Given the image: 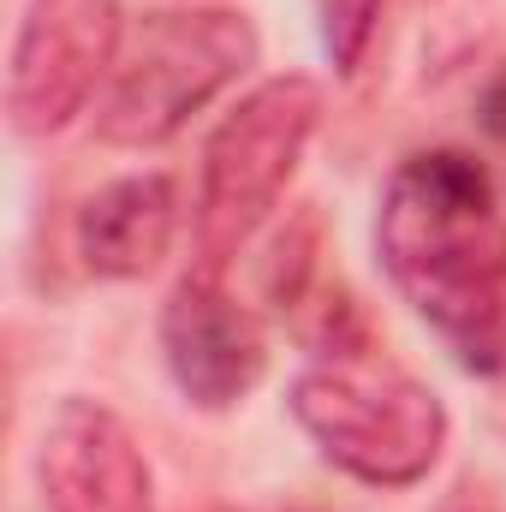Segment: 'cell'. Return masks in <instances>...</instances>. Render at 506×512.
I'll return each mask as SVG.
<instances>
[{"mask_svg": "<svg viewBox=\"0 0 506 512\" xmlns=\"http://www.w3.org/2000/svg\"><path fill=\"white\" fill-rule=\"evenodd\" d=\"M376 251L399 298L441 334L459 370H506V221L477 155H411L381 191Z\"/></svg>", "mask_w": 506, "mask_h": 512, "instance_id": "1", "label": "cell"}, {"mask_svg": "<svg viewBox=\"0 0 506 512\" xmlns=\"http://www.w3.org/2000/svg\"><path fill=\"white\" fill-rule=\"evenodd\" d=\"M286 405L298 429L316 441V453L370 489L423 483L447 447V405L435 399V387L370 364L364 352L310 364L292 382Z\"/></svg>", "mask_w": 506, "mask_h": 512, "instance_id": "2", "label": "cell"}, {"mask_svg": "<svg viewBox=\"0 0 506 512\" xmlns=\"http://www.w3.org/2000/svg\"><path fill=\"white\" fill-rule=\"evenodd\" d=\"M251 66L256 24L245 12L233 6L149 12L96 108V137L114 149H161Z\"/></svg>", "mask_w": 506, "mask_h": 512, "instance_id": "3", "label": "cell"}, {"mask_svg": "<svg viewBox=\"0 0 506 512\" xmlns=\"http://www.w3.org/2000/svg\"><path fill=\"white\" fill-rule=\"evenodd\" d=\"M322 126V84L304 72L262 78L203 143L197 179V268H227L280 209L310 137Z\"/></svg>", "mask_w": 506, "mask_h": 512, "instance_id": "4", "label": "cell"}, {"mask_svg": "<svg viewBox=\"0 0 506 512\" xmlns=\"http://www.w3.org/2000/svg\"><path fill=\"white\" fill-rule=\"evenodd\" d=\"M120 0H36L18 24L6 66V120L18 137L66 131L120 66Z\"/></svg>", "mask_w": 506, "mask_h": 512, "instance_id": "5", "label": "cell"}, {"mask_svg": "<svg viewBox=\"0 0 506 512\" xmlns=\"http://www.w3.org/2000/svg\"><path fill=\"white\" fill-rule=\"evenodd\" d=\"M161 358L185 405L233 411L268 370V340L227 292L221 268H191L161 304Z\"/></svg>", "mask_w": 506, "mask_h": 512, "instance_id": "6", "label": "cell"}, {"mask_svg": "<svg viewBox=\"0 0 506 512\" xmlns=\"http://www.w3.org/2000/svg\"><path fill=\"white\" fill-rule=\"evenodd\" d=\"M36 489L42 512H155V477L126 417L78 393L36 435Z\"/></svg>", "mask_w": 506, "mask_h": 512, "instance_id": "7", "label": "cell"}, {"mask_svg": "<svg viewBox=\"0 0 506 512\" xmlns=\"http://www.w3.org/2000/svg\"><path fill=\"white\" fill-rule=\"evenodd\" d=\"M179 233V185L167 173H126L78 209V256L96 280H143Z\"/></svg>", "mask_w": 506, "mask_h": 512, "instance_id": "8", "label": "cell"}, {"mask_svg": "<svg viewBox=\"0 0 506 512\" xmlns=\"http://www.w3.org/2000/svg\"><path fill=\"white\" fill-rule=\"evenodd\" d=\"M381 6L387 0H322L316 6L322 12V48H328V60H334L340 78H352L370 60V42H376V30H381Z\"/></svg>", "mask_w": 506, "mask_h": 512, "instance_id": "9", "label": "cell"}, {"mask_svg": "<svg viewBox=\"0 0 506 512\" xmlns=\"http://www.w3.org/2000/svg\"><path fill=\"white\" fill-rule=\"evenodd\" d=\"M477 120H483V131H489V137H501V143H506V72L489 84V90H483V102H477Z\"/></svg>", "mask_w": 506, "mask_h": 512, "instance_id": "10", "label": "cell"}, {"mask_svg": "<svg viewBox=\"0 0 506 512\" xmlns=\"http://www.w3.org/2000/svg\"><path fill=\"white\" fill-rule=\"evenodd\" d=\"M203 512H233V507H203Z\"/></svg>", "mask_w": 506, "mask_h": 512, "instance_id": "11", "label": "cell"}]
</instances>
